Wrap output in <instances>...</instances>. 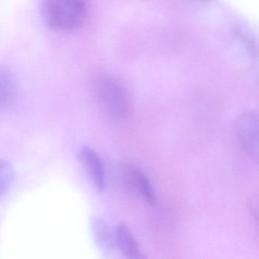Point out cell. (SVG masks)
<instances>
[{
  "label": "cell",
  "instance_id": "ba28073f",
  "mask_svg": "<svg viewBox=\"0 0 259 259\" xmlns=\"http://www.w3.org/2000/svg\"><path fill=\"white\" fill-rule=\"evenodd\" d=\"M16 76L7 69H0V109L10 106L17 95Z\"/></svg>",
  "mask_w": 259,
  "mask_h": 259
},
{
  "label": "cell",
  "instance_id": "5b68a950",
  "mask_svg": "<svg viewBox=\"0 0 259 259\" xmlns=\"http://www.w3.org/2000/svg\"><path fill=\"white\" fill-rule=\"evenodd\" d=\"M78 157L97 190L103 192L106 188L104 164L98 153L89 146L81 147Z\"/></svg>",
  "mask_w": 259,
  "mask_h": 259
},
{
  "label": "cell",
  "instance_id": "6da1fadb",
  "mask_svg": "<svg viewBox=\"0 0 259 259\" xmlns=\"http://www.w3.org/2000/svg\"><path fill=\"white\" fill-rule=\"evenodd\" d=\"M44 19L47 25L59 31H72L81 28L88 16L86 0H44Z\"/></svg>",
  "mask_w": 259,
  "mask_h": 259
},
{
  "label": "cell",
  "instance_id": "8992f818",
  "mask_svg": "<svg viewBox=\"0 0 259 259\" xmlns=\"http://www.w3.org/2000/svg\"><path fill=\"white\" fill-rule=\"evenodd\" d=\"M114 239L116 246L119 248L125 257L135 259L146 257L141 251L139 242L125 223H120L117 226L114 233Z\"/></svg>",
  "mask_w": 259,
  "mask_h": 259
},
{
  "label": "cell",
  "instance_id": "7a4b0ae2",
  "mask_svg": "<svg viewBox=\"0 0 259 259\" xmlns=\"http://www.w3.org/2000/svg\"><path fill=\"white\" fill-rule=\"evenodd\" d=\"M93 89L97 101L104 113L116 119L128 116L130 98L118 80L108 75H98L94 80Z\"/></svg>",
  "mask_w": 259,
  "mask_h": 259
},
{
  "label": "cell",
  "instance_id": "30bf717a",
  "mask_svg": "<svg viewBox=\"0 0 259 259\" xmlns=\"http://www.w3.org/2000/svg\"><path fill=\"white\" fill-rule=\"evenodd\" d=\"M248 205H249L250 210L252 212L253 216L256 218V221H257V215H258V201H257V196H254V195H253L252 198H250Z\"/></svg>",
  "mask_w": 259,
  "mask_h": 259
},
{
  "label": "cell",
  "instance_id": "277c9868",
  "mask_svg": "<svg viewBox=\"0 0 259 259\" xmlns=\"http://www.w3.org/2000/svg\"><path fill=\"white\" fill-rule=\"evenodd\" d=\"M122 176L127 185L137 191L141 196L151 205L157 203V194L149 177L140 168L131 164L122 167Z\"/></svg>",
  "mask_w": 259,
  "mask_h": 259
},
{
  "label": "cell",
  "instance_id": "8fae6325",
  "mask_svg": "<svg viewBox=\"0 0 259 259\" xmlns=\"http://www.w3.org/2000/svg\"><path fill=\"white\" fill-rule=\"evenodd\" d=\"M200 1H205V0H200Z\"/></svg>",
  "mask_w": 259,
  "mask_h": 259
},
{
  "label": "cell",
  "instance_id": "9c48e42d",
  "mask_svg": "<svg viewBox=\"0 0 259 259\" xmlns=\"http://www.w3.org/2000/svg\"><path fill=\"white\" fill-rule=\"evenodd\" d=\"M14 177V169L11 163L4 159H0V198L10 190Z\"/></svg>",
  "mask_w": 259,
  "mask_h": 259
},
{
  "label": "cell",
  "instance_id": "3957f363",
  "mask_svg": "<svg viewBox=\"0 0 259 259\" xmlns=\"http://www.w3.org/2000/svg\"><path fill=\"white\" fill-rule=\"evenodd\" d=\"M236 137L242 149L252 160L258 159V119L254 112L241 113L235 123Z\"/></svg>",
  "mask_w": 259,
  "mask_h": 259
},
{
  "label": "cell",
  "instance_id": "52a82bcc",
  "mask_svg": "<svg viewBox=\"0 0 259 259\" xmlns=\"http://www.w3.org/2000/svg\"><path fill=\"white\" fill-rule=\"evenodd\" d=\"M94 239L101 251L110 253L116 247L114 235L110 231L108 225L100 218H95L92 223Z\"/></svg>",
  "mask_w": 259,
  "mask_h": 259
}]
</instances>
